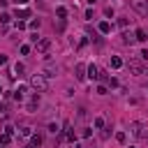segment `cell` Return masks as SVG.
Masks as SVG:
<instances>
[{"mask_svg":"<svg viewBox=\"0 0 148 148\" xmlns=\"http://www.w3.org/2000/svg\"><path fill=\"white\" fill-rule=\"evenodd\" d=\"M56 16H58L60 21H65V16H67V9H65V7H58V9H56Z\"/></svg>","mask_w":148,"mask_h":148,"instance_id":"4fadbf2b","label":"cell"},{"mask_svg":"<svg viewBox=\"0 0 148 148\" xmlns=\"http://www.w3.org/2000/svg\"><path fill=\"white\" fill-rule=\"evenodd\" d=\"M14 14H16V18H28L30 16V9H16Z\"/></svg>","mask_w":148,"mask_h":148,"instance_id":"8fae6325","label":"cell"},{"mask_svg":"<svg viewBox=\"0 0 148 148\" xmlns=\"http://www.w3.org/2000/svg\"><path fill=\"white\" fill-rule=\"evenodd\" d=\"M0 2H2V5H7V2H9V0H0Z\"/></svg>","mask_w":148,"mask_h":148,"instance_id":"f546056e","label":"cell"},{"mask_svg":"<svg viewBox=\"0 0 148 148\" xmlns=\"http://www.w3.org/2000/svg\"><path fill=\"white\" fill-rule=\"evenodd\" d=\"M141 58H143V60H148V49H143V51H141Z\"/></svg>","mask_w":148,"mask_h":148,"instance_id":"484cf974","label":"cell"},{"mask_svg":"<svg viewBox=\"0 0 148 148\" xmlns=\"http://www.w3.org/2000/svg\"><path fill=\"white\" fill-rule=\"evenodd\" d=\"M111 136V125L109 127H102V139H109Z\"/></svg>","mask_w":148,"mask_h":148,"instance_id":"d6986e66","label":"cell"},{"mask_svg":"<svg viewBox=\"0 0 148 148\" xmlns=\"http://www.w3.org/2000/svg\"><path fill=\"white\" fill-rule=\"evenodd\" d=\"M97 30H99L102 35H109V32H111V23H109V21H102V23L97 25Z\"/></svg>","mask_w":148,"mask_h":148,"instance_id":"ba28073f","label":"cell"},{"mask_svg":"<svg viewBox=\"0 0 148 148\" xmlns=\"http://www.w3.org/2000/svg\"><path fill=\"white\" fill-rule=\"evenodd\" d=\"M16 2H18V5H25V2H28V0H16Z\"/></svg>","mask_w":148,"mask_h":148,"instance_id":"f1b7e54d","label":"cell"},{"mask_svg":"<svg viewBox=\"0 0 148 148\" xmlns=\"http://www.w3.org/2000/svg\"><path fill=\"white\" fill-rule=\"evenodd\" d=\"M30 86L37 88V90H46V88H49V81H46L44 74H35V76L30 79Z\"/></svg>","mask_w":148,"mask_h":148,"instance_id":"7a4b0ae2","label":"cell"},{"mask_svg":"<svg viewBox=\"0 0 148 148\" xmlns=\"http://www.w3.org/2000/svg\"><path fill=\"white\" fill-rule=\"evenodd\" d=\"M21 53H23V56H28V53H30V46H28V44H23V46H21Z\"/></svg>","mask_w":148,"mask_h":148,"instance_id":"cb8c5ba5","label":"cell"},{"mask_svg":"<svg viewBox=\"0 0 148 148\" xmlns=\"http://www.w3.org/2000/svg\"><path fill=\"white\" fill-rule=\"evenodd\" d=\"M28 25H30V28H32V30H37V28H39V25H42V21H39V18H32V21H30V23H28Z\"/></svg>","mask_w":148,"mask_h":148,"instance_id":"e0dca14e","label":"cell"},{"mask_svg":"<svg viewBox=\"0 0 148 148\" xmlns=\"http://www.w3.org/2000/svg\"><path fill=\"white\" fill-rule=\"evenodd\" d=\"M0 92H2V88H0Z\"/></svg>","mask_w":148,"mask_h":148,"instance_id":"1f68e13d","label":"cell"},{"mask_svg":"<svg viewBox=\"0 0 148 148\" xmlns=\"http://www.w3.org/2000/svg\"><path fill=\"white\" fill-rule=\"evenodd\" d=\"M86 76L92 79V81H97V79H99V69H97V65H88V67H86Z\"/></svg>","mask_w":148,"mask_h":148,"instance_id":"277c9868","label":"cell"},{"mask_svg":"<svg viewBox=\"0 0 148 148\" xmlns=\"http://www.w3.org/2000/svg\"><path fill=\"white\" fill-rule=\"evenodd\" d=\"M130 148H132V146H130Z\"/></svg>","mask_w":148,"mask_h":148,"instance_id":"d6a6232c","label":"cell"},{"mask_svg":"<svg viewBox=\"0 0 148 148\" xmlns=\"http://www.w3.org/2000/svg\"><path fill=\"white\" fill-rule=\"evenodd\" d=\"M32 146H35V148L42 146V136H39V134H32Z\"/></svg>","mask_w":148,"mask_h":148,"instance_id":"2e32d148","label":"cell"},{"mask_svg":"<svg viewBox=\"0 0 148 148\" xmlns=\"http://www.w3.org/2000/svg\"><path fill=\"white\" fill-rule=\"evenodd\" d=\"M49 46H51V39H46V37H44V39H39V42L35 44V49H37V51H49Z\"/></svg>","mask_w":148,"mask_h":148,"instance_id":"5b68a950","label":"cell"},{"mask_svg":"<svg viewBox=\"0 0 148 148\" xmlns=\"http://www.w3.org/2000/svg\"><path fill=\"white\" fill-rule=\"evenodd\" d=\"M134 39H136V42H146V39H148V32H146L143 28H139V30L134 32Z\"/></svg>","mask_w":148,"mask_h":148,"instance_id":"9c48e42d","label":"cell"},{"mask_svg":"<svg viewBox=\"0 0 148 148\" xmlns=\"http://www.w3.org/2000/svg\"><path fill=\"white\" fill-rule=\"evenodd\" d=\"M14 69H16V74H18V72H23L25 67H23V62H16V67H14Z\"/></svg>","mask_w":148,"mask_h":148,"instance_id":"d4e9b609","label":"cell"},{"mask_svg":"<svg viewBox=\"0 0 148 148\" xmlns=\"http://www.w3.org/2000/svg\"><path fill=\"white\" fill-rule=\"evenodd\" d=\"M116 141H118V143H125V141H127V134H125V132H116Z\"/></svg>","mask_w":148,"mask_h":148,"instance_id":"9a60e30c","label":"cell"},{"mask_svg":"<svg viewBox=\"0 0 148 148\" xmlns=\"http://www.w3.org/2000/svg\"><path fill=\"white\" fill-rule=\"evenodd\" d=\"M25 148H35V146H32V143H30V146H25Z\"/></svg>","mask_w":148,"mask_h":148,"instance_id":"4dcf8cb0","label":"cell"},{"mask_svg":"<svg viewBox=\"0 0 148 148\" xmlns=\"http://www.w3.org/2000/svg\"><path fill=\"white\" fill-rule=\"evenodd\" d=\"M136 39H134V35L132 32H123V44H127V46H132Z\"/></svg>","mask_w":148,"mask_h":148,"instance_id":"30bf717a","label":"cell"},{"mask_svg":"<svg viewBox=\"0 0 148 148\" xmlns=\"http://www.w3.org/2000/svg\"><path fill=\"white\" fill-rule=\"evenodd\" d=\"M127 23H130V21H127V18H125V16H123V18H118V25H120V28H125V25H127Z\"/></svg>","mask_w":148,"mask_h":148,"instance_id":"603a6c76","label":"cell"},{"mask_svg":"<svg viewBox=\"0 0 148 148\" xmlns=\"http://www.w3.org/2000/svg\"><path fill=\"white\" fill-rule=\"evenodd\" d=\"M111 67H113V69H120V67H123V60H120L118 56H113V58H111Z\"/></svg>","mask_w":148,"mask_h":148,"instance_id":"7c38bea8","label":"cell"},{"mask_svg":"<svg viewBox=\"0 0 148 148\" xmlns=\"http://www.w3.org/2000/svg\"><path fill=\"white\" fill-rule=\"evenodd\" d=\"M0 65H7V56H2V53H0Z\"/></svg>","mask_w":148,"mask_h":148,"instance_id":"4316f807","label":"cell"},{"mask_svg":"<svg viewBox=\"0 0 148 148\" xmlns=\"http://www.w3.org/2000/svg\"><path fill=\"white\" fill-rule=\"evenodd\" d=\"M74 72H76V79H79V81L86 79V65H83V62H79V65L74 67Z\"/></svg>","mask_w":148,"mask_h":148,"instance_id":"52a82bcc","label":"cell"},{"mask_svg":"<svg viewBox=\"0 0 148 148\" xmlns=\"http://www.w3.org/2000/svg\"><path fill=\"white\" fill-rule=\"evenodd\" d=\"M9 141H12V134H7V132H5V134H0V146H7Z\"/></svg>","mask_w":148,"mask_h":148,"instance_id":"5bb4252c","label":"cell"},{"mask_svg":"<svg viewBox=\"0 0 148 148\" xmlns=\"http://www.w3.org/2000/svg\"><path fill=\"white\" fill-rule=\"evenodd\" d=\"M106 90H109V88H106L104 83H102V86H97V95H106Z\"/></svg>","mask_w":148,"mask_h":148,"instance_id":"44dd1931","label":"cell"},{"mask_svg":"<svg viewBox=\"0 0 148 148\" xmlns=\"http://www.w3.org/2000/svg\"><path fill=\"white\" fill-rule=\"evenodd\" d=\"M0 21H2V23H5V25H7V23H9V21H12V16H9V14H2V16H0Z\"/></svg>","mask_w":148,"mask_h":148,"instance_id":"7402d4cb","label":"cell"},{"mask_svg":"<svg viewBox=\"0 0 148 148\" xmlns=\"http://www.w3.org/2000/svg\"><path fill=\"white\" fill-rule=\"evenodd\" d=\"M25 28H28L25 21H16V30H25Z\"/></svg>","mask_w":148,"mask_h":148,"instance_id":"ffe728a7","label":"cell"},{"mask_svg":"<svg viewBox=\"0 0 148 148\" xmlns=\"http://www.w3.org/2000/svg\"><path fill=\"white\" fill-rule=\"evenodd\" d=\"M86 2H88V5H95V2H97V0H86Z\"/></svg>","mask_w":148,"mask_h":148,"instance_id":"83f0119b","label":"cell"},{"mask_svg":"<svg viewBox=\"0 0 148 148\" xmlns=\"http://www.w3.org/2000/svg\"><path fill=\"white\" fill-rule=\"evenodd\" d=\"M130 72H132V74H143L141 62H139V60H132V62H130Z\"/></svg>","mask_w":148,"mask_h":148,"instance_id":"8992f818","label":"cell"},{"mask_svg":"<svg viewBox=\"0 0 148 148\" xmlns=\"http://www.w3.org/2000/svg\"><path fill=\"white\" fill-rule=\"evenodd\" d=\"M130 132L136 136V139H148V127L143 123H132L130 125Z\"/></svg>","mask_w":148,"mask_h":148,"instance_id":"6da1fadb","label":"cell"},{"mask_svg":"<svg viewBox=\"0 0 148 148\" xmlns=\"http://www.w3.org/2000/svg\"><path fill=\"white\" fill-rule=\"evenodd\" d=\"M132 7H134L141 16H148V0H132Z\"/></svg>","mask_w":148,"mask_h":148,"instance_id":"3957f363","label":"cell"},{"mask_svg":"<svg viewBox=\"0 0 148 148\" xmlns=\"http://www.w3.org/2000/svg\"><path fill=\"white\" fill-rule=\"evenodd\" d=\"M92 125H95L97 130H102V127H104V118H95V120H92Z\"/></svg>","mask_w":148,"mask_h":148,"instance_id":"ac0fdd59","label":"cell"}]
</instances>
